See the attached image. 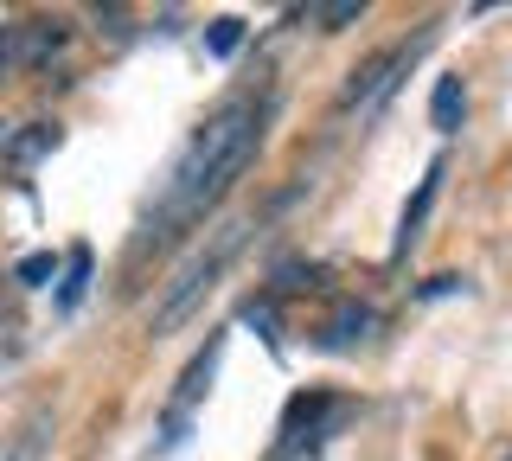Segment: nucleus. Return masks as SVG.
<instances>
[{"mask_svg": "<svg viewBox=\"0 0 512 461\" xmlns=\"http://www.w3.org/2000/svg\"><path fill=\"white\" fill-rule=\"evenodd\" d=\"M263 129H269V103H256V97H231L224 109H212V122H205V129L186 141V154L173 161V173H167V186H160V199H154L148 231H141V237L160 244V237L199 225V218L231 193L237 173L256 161Z\"/></svg>", "mask_w": 512, "mask_h": 461, "instance_id": "obj_1", "label": "nucleus"}, {"mask_svg": "<svg viewBox=\"0 0 512 461\" xmlns=\"http://www.w3.org/2000/svg\"><path fill=\"white\" fill-rule=\"evenodd\" d=\"M237 45H244V20H237V13H224V20L205 26V52H212V58H231Z\"/></svg>", "mask_w": 512, "mask_h": 461, "instance_id": "obj_9", "label": "nucleus"}, {"mask_svg": "<svg viewBox=\"0 0 512 461\" xmlns=\"http://www.w3.org/2000/svg\"><path fill=\"white\" fill-rule=\"evenodd\" d=\"M84 289H90V250H84V244H77V250H71V257H64V282H58V308H64V314H71V308H77V301H84Z\"/></svg>", "mask_w": 512, "mask_h": 461, "instance_id": "obj_8", "label": "nucleus"}, {"mask_svg": "<svg viewBox=\"0 0 512 461\" xmlns=\"http://www.w3.org/2000/svg\"><path fill=\"white\" fill-rule=\"evenodd\" d=\"M461 116H468V90H461V77H436V90H429V122H436L442 135H455Z\"/></svg>", "mask_w": 512, "mask_h": 461, "instance_id": "obj_6", "label": "nucleus"}, {"mask_svg": "<svg viewBox=\"0 0 512 461\" xmlns=\"http://www.w3.org/2000/svg\"><path fill=\"white\" fill-rule=\"evenodd\" d=\"M436 193H442V161H429V173L416 180V199L404 205V218H397V244H391V257H404L416 237H423V218H429V205H436Z\"/></svg>", "mask_w": 512, "mask_h": 461, "instance_id": "obj_3", "label": "nucleus"}, {"mask_svg": "<svg viewBox=\"0 0 512 461\" xmlns=\"http://www.w3.org/2000/svg\"><path fill=\"white\" fill-rule=\"evenodd\" d=\"M52 148H58V129H52V122H32L26 135L7 141V161H13V167H32L39 154H52Z\"/></svg>", "mask_w": 512, "mask_h": 461, "instance_id": "obj_7", "label": "nucleus"}, {"mask_svg": "<svg viewBox=\"0 0 512 461\" xmlns=\"http://www.w3.org/2000/svg\"><path fill=\"white\" fill-rule=\"evenodd\" d=\"M506 461H512V455H506Z\"/></svg>", "mask_w": 512, "mask_h": 461, "instance_id": "obj_12", "label": "nucleus"}, {"mask_svg": "<svg viewBox=\"0 0 512 461\" xmlns=\"http://www.w3.org/2000/svg\"><path fill=\"white\" fill-rule=\"evenodd\" d=\"M308 20L320 26V33H340V26L365 20V0H333V7H308Z\"/></svg>", "mask_w": 512, "mask_h": 461, "instance_id": "obj_10", "label": "nucleus"}, {"mask_svg": "<svg viewBox=\"0 0 512 461\" xmlns=\"http://www.w3.org/2000/svg\"><path fill=\"white\" fill-rule=\"evenodd\" d=\"M244 231H250V225H237V218H231V225H218V231L205 237V244L192 250L180 269H173V282L160 289V301L148 308V333H173V327H186L192 314H199V301L218 289L224 263H231L237 250H244Z\"/></svg>", "mask_w": 512, "mask_h": 461, "instance_id": "obj_2", "label": "nucleus"}, {"mask_svg": "<svg viewBox=\"0 0 512 461\" xmlns=\"http://www.w3.org/2000/svg\"><path fill=\"white\" fill-rule=\"evenodd\" d=\"M365 333H372V308H359V301H346V308L333 314L327 327H320V346H327V353H352V346H359Z\"/></svg>", "mask_w": 512, "mask_h": 461, "instance_id": "obj_4", "label": "nucleus"}, {"mask_svg": "<svg viewBox=\"0 0 512 461\" xmlns=\"http://www.w3.org/2000/svg\"><path fill=\"white\" fill-rule=\"evenodd\" d=\"M218 353H224V340H205V353L186 365L180 391H173V417H186V410H192V404L205 397V385H212V372H218Z\"/></svg>", "mask_w": 512, "mask_h": 461, "instance_id": "obj_5", "label": "nucleus"}, {"mask_svg": "<svg viewBox=\"0 0 512 461\" xmlns=\"http://www.w3.org/2000/svg\"><path fill=\"white\" fill-rule=\"evenodd\" d=\"M13 276H20L26 289H45V282L58 276V257H52V250H39V257H20V269H13Z\"/></svg>", "mask_w": 512, "mask_h": 461, "instance_id": "obj_11", "label": "nucleus"}]
</instances>
